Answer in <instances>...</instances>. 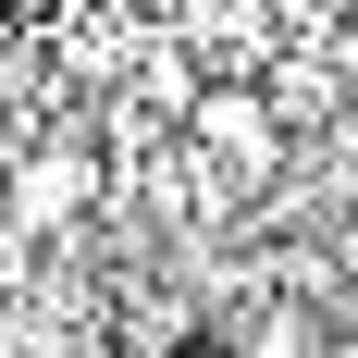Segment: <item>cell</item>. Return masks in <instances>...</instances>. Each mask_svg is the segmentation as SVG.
Instances as JSON below:
<instances>
[{
  "label": "cell",
  "instance_id": "obj_1",
  "mask_svg": "<svg viewBox=\"0 0 358 358\" xmlns=\"http://www.w3.org/2000/svg\"><path fill=\"white\" fill-rule=\"evenodd\" d=\"M210 346L222 358H334V322L296 296H235V309H210Z\"/></svg>",
  "mask_w": 358,
  "mask_h": 358
}]
</instances>
